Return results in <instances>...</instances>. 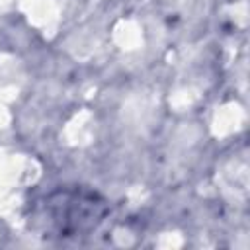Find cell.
<instances>
[{
	"mask_svg": "<svg viewBox=\"0 0 250 250\" xmlns=\"http://www.w3.org/2000/svg\"><path fill=\"white\" fill-rule=\"evenodd\" d=\"M107 215L109 201L86 186H59L43 197L37 209L41 230L53 238L88 236Z\"/></svg>",
	"mask_w": 250,
	"mask_h": 250,
	"instance_id": "obj_1",
	"label": "cell"
}]
</instances>
